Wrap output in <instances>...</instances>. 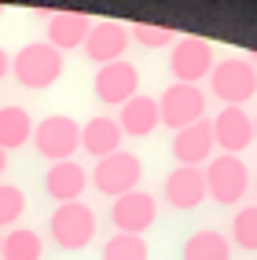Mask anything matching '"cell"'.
Returning <instances> with one entry per match:
<instances>
[{
  "mask_svg": "<svg viewBox=\"0 0 257 260\" xmlns=\"http://www.w3.org/2000/svg\"><path fill=\"white\" fill-rule=\"evenodd\" d=\"M0 246H4V235H0Z\"/></svg>",
  "mask_w": 257,
  "mask_h": 260,
  "instance_id": "f546056e",
  "label": "cell"
},
{
  "mask_svg": "<svg viewBox=\"0 0 257 260\" xmlns=\"http://www.w3.org/2000/svg\"><path fill=\"white\" fill-rule=\"evenodd\" d=\"M253 187H257V183H253Z\"/></svg>",
  "mask_w": 257,
  "mask_h": 260,
  "instance_id": "1f68e13d",
  "label": "cell"
},
{
  "mask_svg": "<svg viewBox=\"0 0 257 260\" xmlns=\"http://www.w3.org/2000/svg\"><path fill=\"white\" fill-rule=\"evenodd\" d=\"M103 260H151V249L140 235H110L103 246Z\"/></svg>",
  "mask_w": 257,
  "mask_h": 260,
  "instance_id": "7402d4cb",
  "label": "cell"
},
{
  "mask_svg": "<svg viewBox=\"0 0 257 260\" xmlns=\"http://www.w3.org/2000/svg\"><path fill=\"white\" fill-rule=\"evenodd\" d=\"M89 29H92L89 15H81V11H51V19H48V44L55 51L84 48Z\"/></svg>",
  "mask_w": 257,
  "mask_h": 260,
  "instance_id": "9a60e30c",
  "label": "cell"
},
{
  "mask_svg": "<svg viewBox=\"0 0 257 260\" xmlns=\"http://www.w3.org/2000/svg\"><path fill=\"white\" fill-rule=\"evenodd\" d=\"M210 125H213V143L224 154H235L239 158V154L253 143V117L243 107H224Z\"/></svg>",
  "mask_w": 257,
  "mask_h": 260,
  "instance_id": "7c38bea8",
  "label": "cell"
},
{
  "mask_svg": "<svg viewBox=\"0 0 257 260\" xmlns=\"http://www.w3.org/2000/svg\"><path fill=\"white\" fill-rule=\"evenodd\" d=\"M158 114H162V125L180 132V128L206 117V95H202L198 84H177L173 81L158 99Z\"/></svg>",
  "mask_w": 257,
  "mask_h": 260,
  "instance_id": "ba28073f",
  "label": "cell"
},
{
  "mask_svg": "<svg viewBox=\"0 0 257 260\" xmlns=\"http://www.w3.org/2000/svg\"><path fill=\"white\" fill-rule=\"evenodd\" d=\"M246 59H250V66H253V70H257V51H250V55H246Z\"/></svg>",
  "mask_w": 257,
  "mask_h": 260,
  "instance_id": "83f0119b",
  "label": "cell"
},
{
  "mask_svg": "<svg viewBox=\"0 0 257 260\" xmlns=\"http://www.w3.org/2000/svg\"><path fill=\"white\" fill-rule=\"evenodd\" d=\"M0 15H4V8H0Z\"/></svg>",
  "mask_w": 257,
  "mask_h": 260,
  "instance_id": "4dcf8cb0",
  "label": "cell"
},
{
  "mask_svg": "<svg viewBox=\"0 0 257 260\" xmlns=\"http://www.w3.org/2000/svg\"><path fill=\"white\" fill-rule=\"evenodd\" d=\"M165 202L173 209H198L206 202V172L202 169H187V165H177L173 172L165 176Z\"/></svg>",
  "mask_w": 257,
  "mask_h": 260,
  "instance_id": "5bb4252c",
  "label": "cell"
},
{
  "mask_svg": "<svg viewBox=\"0 0 257 260\" xmlns=\"http://www.w3.org/2000/svg\"><path fill=\"white\" fill-rule=\"evenodd\" d=\"M33 140V117L26 107H0V150H19Z\"/></svg>",
  "mask_w": 257,
  "mask_h": 260,
  "instance_id": "d6986e66",
  "label": "cell"
},
{
  "mask_svg": "<svg viewBox=\"0 0 257 260\" xmlns=\"http://www.w3.org/2000/svg\"><path fill=\"white\" fill-rule=\"evenodd\" d=\"M81 147L92 154V158H110V154L122 150V128H118L114 117H92L84 121L81 128Z\"/></svg>",
  "mask_w": 257,
  "mask_h": 260,
  "instance_id": "ac0fdd59",
  "label": "cell"
},
{
  "mask_svg": "<svg viewBox=\"0 0 257 260\" xmlns=\"http://www.w3.org/2000/svg\"><path fill=\"white\" fill-rule=\"evenodd\" d=\"M232 242L246 253H257V205H243L232 216Z\"/></svg>",
  "mask_w": 257,
  "mask_h": 260,
  "instance_id": "603a6c76",
  "label": "cell"
},
{
  "mask_svg": "<svg viewBox=\"0 0 257 260\" xmlns=\"http://www.w3.org/2000/svg\"><path fill=\"white\" fill-rule=\"evenodd\" d=\"M253 140H257V114H253Z\"/></svg>",
  "mask_w": 257,
  "mask_h": 260,
  "instance_id": "f1b7e54d",
  "label": "cell"
},
{
  "mask_svg": "<svg viewBox=\"0 0 257 260\" xmlns=\"http://www.w3.org/2000/svg\"><path fill=\"white\" fill-rule=\"evenodd\" d=\"M158 125H162L158 99H151V95H132L122 107V114H118V128H122V136H136V140L151 136Z\"/></svg>",
  "mask_w": 257,
  "mask_h": 260,
  "instance_id": "e0dca14e",
  "label": "cell"
},
{
  "mask_svg": "<svg viewBox=\"0 0 257 260\" xmlns=\"http://www.w3.org/2000/svg\"><path fill=\"white\" fill-rule=\"evenodd\" d=\"M4 169H8V154L0 150V176H4Z\"/></svg>",
  "mask_w": 257,
  "mask_h": 260,
  "instance_id": "4316f807",
  "label": "cell"
},
{
  "mask_svg": "<svg viewBox=\"0 0 257 260\" xmlns=\"http://www.w3.org/2000/svg\"><path fill=\"white\" fill-rule=\"evenodd\" d=\"M84 187H89V172H84L77 161H55L44 172V190H48V198H55L59 205L81 202Z\"/></svg>",
  "mask_w": 257,
  "mask_h": 260,
  "instance_id": "2e32d148",
  "label": "cell"
},
{
  "mask_svg": "<svg viewBox=\"0 0 257 260\" xmlns=\"http://www.w3.org/2000/svg\"><path fill=\"white\" fill-rule=\"evenodd\" d=\"M213 150H217V143H213V125L210 121H195V125H187V128H180L177 136H173V158L180 161V165H187V169H202V161L210 165L213 161Z\"/></svg>",
  "mask_w": 257,
  "mask_h": 260,
  "instance_id": "4fadbf2b",
  "label": "cell"
},
{
  "mask_svg": "<svg viewBox=\"0 0 257 260\" xmlns=\"http://www.w3.org/2000/svg\"><path fill=\"white\" fill-rule=\"evenodd\" d=\"M63 66H66L63 51H55L48 41L22 44V48L11 55V74H15V81H19L22 88H33V92L51 88V84L63 77Z\"/></svg>",
  "mask_w": 257,
  "mask_h": 260,
  "instance_id": "6da1fadb",
  "label": "cell"
},
{
  "mask_svg": "<svg viewBox=\"0 0 257 260\" xmlns=\"http://www.w3.org/2000/svg\"><path fill=\"white\" fill-rule=\"evenodd\" d=\"M250 190V169L235 154H217L206 165V198H213L217 205H239Z\"/></svg>",
  "mask_w": 257,
  "mask_h": 260,
  "instance_id": "7a4b0ae2",
  "label": "cell"
},
{
  "mask_svg": "<svg viewBox=\"0 0 257 260\" xmlns=\"http://www.w3.org/2000/svg\"><path fill=\"white\" fill-rule=\"evenodd\" d=\"M26 213V194L15 183H0V228L19 223V216Z\"/></svg>",
  "mask_w": 257,
  "mask_h": 260,
  "instance_id": "cb8c5ba5",
  "label": "cell"
},
{
  "mask_svg": "<svg viewBox=\"0 0 257 260\" xmlns=\"http://www.w3.org/2000/svg\"><path fill=\"white\" fill-rule=\"evenodd\" d=\"M8 70H11V55H8V51H4V48H0V81H4V77H8Z\"/></svg>",
  "mask_w": 257,
  "mask_h": 260,
  "instance_id": "484cf974",
  "label": "cell"
},
{
  "mask_svg": "<svg viewBox=\"0 0 257 260\" xmlns=\"http://www.w3.org/2000/svg\"><path fill=\"white\" fill-rule=\"evenodd\" d=\"M96 99L107 103V107H125L132 95H140V70L132 62L118 59L110 66H99L96 70Z\"/></svg>",
  "mask_w": 257,
  "mask_h": 260,
  "instance_id": "30bf717a",
  "label": "cell"
},
{
  "mask_svg": "<svg viewBox=\"0 0 257 260\" xmlns=\"http://www.w3.org/2000/svg\"><path fill=\"white\" fill-rule=\"evenodd\" d=\"M158 220V202H154V194H147V190H129V194L114 198L110 205V223L118 235H140L151 228V223Z\"/></svg>",
  "mask_w": 257,
  "mask_h": 260,
  "instance_id": "9c48e42d",
  "label": "cell"
},
{
  "mask_svg": "<svg viewBox=\"0 0 257 260\" xmlns=\"http://www.w3.org/2000/svg\"><path fill=\"white\" fill-rule=\"evenodd\" d=\"M44 256V242L37 231L30 228H15L4 235V246H0V260H41Z\"/></svg>",
  "mask_w": 257,
  "mask_h": 260,
  "instance_id": "44dd1931",
  "label": "cell"
},
{
  "mask_svg": "<svg viewBox=\"0 0 257 260\" xmlns=\"http://www.w3.org/2000/svg\"><path fill=\"white\" fill-rule=\"evenodd\" d=\"M210 88L224 107H243L257 92V70L250 59H220L210 74Z\"/></svg>",
  "mask_w": 257,
  "mask_h": 260,
  "instance_id": "8992f818",
  "label": "cell"
},
{
  "mask_svg": "<svg viewBox=\"0 0 257 260\" xmlns=\"http://www.w3.org/2000/svg\"><path fill=\"white\" fill-rule=\"evenodd\" d=\"M33 147L41 158L55 161H74V150H81V125L66 114H51L33 128Z\"/></svg>",
  "mask_w": 257,
  "mask_h": 260,
  "instance_id": "5b68a950",
  "label": "cell"
},
{
  "mask_svg": "<svg viewBox=\"0 0 257 260\" xmlns=\"http://www.w3.org/2000/svg\"><path fill=\"white\" fill-rule=\"evenodd\" d=\"M129 37L144 48H169L173 44V29L169 26H154V22H136L129 26Z\"/></svg>",
  "mask_w": 257,
  "mask_h": 260,
  "instance_id": "d4e9b609",
  "label": "cell"
},
{
  "mask_svg": "<svg viewBox=\"0 0 257 260\" xmlns=\"http://www.w3.org/2000/svg\"><path fill=\"white\" fill-rule=\"evenodd\" d=\"M48 231H51V238H55L59 249H66V253L84 249L96 238V213H92V205H84V202L59 205V209L51 213V220H48Z\"/></svg>",
  "mask_w": 257,
  "mask_h": 260,
  "instance_id": "3957f363",
  "label": "cell"
},
{
  "mask_svg": "<svg viewBox=\"0 0 257 260\" xmlns=\"http://www.w3.org/2000/svg\"><path fill=\"white\" fill-rule=\"evenodd\" d=\"M140 176H144V161L136 158L132 150H118V154H110V158H99L96 169L89 172L92 187L99 190V194H107V198H122V194H129V190H136Z\"/></svg>",
  "mask_w": 257,
  "mask_h": 260,
  "instance_id": "277c9868",
  "label": "cell"
},
{
  "mask_svg": "<svg viewBox=\"0 0 257 260\" xmlns=\"http://www.w3.org/2000/svg\"><path fill=\"white\" fill-rule=\"evenodd\" d=\"M213 44L202 37H180L169 51V74L177 77V84H198L202 77L213 74Z\"/></svg>",
  "mask_w": 257,
  "mask_h": 260,
  "instance_id": "52a82bcc",
  "label": "cell"
},
{
  "mask_svg": "<svg viewBox=\"0 0 257 260\" xmlns=\"http://www.w3.org/2000/svg\"><path fill=\"white\" fill-rule=\"evenodd\" d=\"M184 260H232V242L213 231V228H206V231H195L191 238L184 242Z\"/></svg>",
  "mask_w": 257,
  "mask_h": 260,
  "instance_id": "ffe728a7",
  "label": "cell"
},
{
  "mask_svg": "<svg viewBox=\"0 0 257 260\" xmlns=\"http://www.w3.org/2000/svg\"><path fill=\"white\" fill-rule=\"evenodd\" d=\"M129 26L125 22H114V19H103V22H92L89 29V41H84V55H89V62L96 66H110L125 55L129 48Z\"/></svg>",
  "mask_w": 257,
  "mask_h": 260,
  "instance_id": "8fae6325",
  "label": "cell"
}]
</instances>
